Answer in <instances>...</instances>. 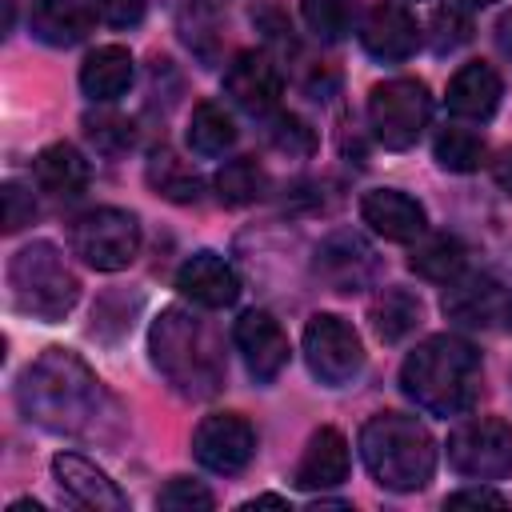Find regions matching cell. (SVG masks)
<instances>
[{"mask_svg":"<svg viewBox=\"0 0 512 512\" xmlns=\"http://www.w3.org/2000/svg\"><path fill=\"white\" fill-rule=\"evenodd\" d=\"M232 340L248 364V372L260 380V384H272L284 364H288V336L280 328V320L264 308H248L240 312L236 328H232Z\"/></svg>","mask_w":512,"mask_h":512,"instance_id":"7c38bea8","label":"cell"},{"mask_svg":"<svg viewBox=\"0 0 512 512\" xmlns=\"http://www.w3.org/2000/svg\"><path fill=\"white\" fill-rule=\"evenodd\" d=\"M236 144V124L232 116L224 112V104L216 100H200L192 108V120H188V148L200 152V156H220Z\"/></svg>","mask_w":512,"mask_h":512,"instance_id":"d4e9b609","label":"cell"},{"mask_svg":"<svg viewBox=\"0 0 512 512\" xmlns=\"http://www.w3.org/2000/svg\"><path fill=\"white\" fill-rule=\"evenodd\" d=\"M128 84H132V52L128 48L100 44V48H92L84 56V64H80V88H84L88 100L108 104V100L124 96Z\"/></svg>","mask_w":512,"mask_h":512,"instance_id":"7402d4cb","label":"cell"},{"mask_svg":"<svg viewBox=\"0 0 512 512\" xmlns=\"http://www.w3.org/2000/svg\"><path fill=\"white\" fill-rule=\"evenodd\" d=\"M8 292H12V304L24 316L56 324V320H64L76 308L80 280H76V272L68 268V260L60 256L56 244L32 240L8 264Z\"/></svg>","mask_w":512,"mask_h":512,"instance_id":"5b68a950","label":"cell"},{"mask_svg":"<svg viewBox=\"0 0 512 512\" xmlns=\"http://www.w3.org/2000/svg\"><path fill=\"white\" fill-rule=\"evenodd\" d=\"M156 504H160V508H168V512H192V508H212V504H216V496H212L204 484L176 476V480H168V484L160 488Z\"/></svg>","mask_w":512,"mask_h":512,"instance_id":"836d02e7","label":"cell"},{"mask_svg":"<svg viewBox=\"0 0 512 512\" xmlns=\"http://www.w3.org/2000/svg\"><path fill=\"white\" fill-rule=\"evenodd\" d=\"M448 464L468 480H504L512 472V424L500 416H472L448 436Z\"/></svg>","mask_w":512,"mask_h":512,"instance_id":"ba28073f","label":"cell"},{"mask_svg":"<svg viewBox=\"0 0 512 512\" xmlns=\"http://www.w3.org/2000/svg\"><path fill=\"white\" fill-rule=\"evenodd\" d=\"M96 12L112 24V28H136L148 12V0H96Z\"/></svg>","mask_w":512,"mask_h":512,"instance_id":"d590c367","label":"cell"},{"mask_svg":"<svg viewBox=\"0 0 512 512\" xmlns=\"http://www.w3.org/2000/svg\"><path fill=\"white\" fill-rule=\"evenodd\" d=\"M28 24L36 40L52 48H72L92 32V4L88 0H32Z\"/></svg>","mask_w":512,"mask_h":512,"instance_id":"44dd1931","label":"cell"},{"mask_svg":"<svg viewBox=\"0 0 512 512\" xmlns=\"http://www.w3.org/2000/svg\"><path fill=\"white\" fill-rule=\"evenodd\" d=\"M84 132H88V140H92L100 152H108V156H116V152L132 148V140H136L132 120H124V116H116V112L84 116Z\"/></svg>","mask_w":512,"mask_h":512,"instance_id":"4dcf8cb0","label":"cell"},{"mask_svg":"<svg viewBox=\"0 0 512 512\" xmlns=\"http://www.w3.org/2000/svg\"><path fill=\"white\" fill-rule=\"evenodd\" d=\"M148 184H152L160 196L176 200V204H196V200H200V176L192 172V164H184V160H180L176 152H168V148L152 152V160H148Z\"/></svg>","mask_w":512,"mask_h":512,"instance_id":"4316f807","label":"cell"},{"mask_svg":"<svg viewBox=\"0 0 512 512\" xmlns=\"http://www.w3.org/2000/svg\"><path fill=\"white\" fill-rule=\"evenodd\" d=\"M432 152H436L440 168H448V172H476L484 164V156H488L484 136L472 132V128H460V124L440 128L436 140H432Z\"/></svg>","mask_w":512,"mask_h":512,"instance_id":"f1b7e54d","label":"cell"},{"mask_svg":"<svg viewBox=\"0 0 512 512\" xmlns=\"http://www.w3.org/2000/svg\"><path fill=\"white\" fill-rule=\"evenodd\" d=\"M440 308H444L448 320H460V324L480 328V324L504 320V316L512 312V296H508L492 276H468V280L456 276V280L448 284Z\"/></svg>","mask_w":512,"mask_h":512,"instance_id":"e0dca14e","label":"cell"},{"mask_svg":"<svg viewBox=\"0 0 512 512\" xmlns=\"http://www.w3.org/2000/svg\"><path fill=\"white\" fill-rule=\"evenodd\" d=\"M304 360H308V368L320 384L340 388L364 368V344H360L356 328L344 316L316 312L304 324Z\"/></svg>","mask_w":512,"mask_h":512,"instance_id":"9c48e42d","label":"cell"},{"mask_svg":"<svg viewBox=\"0 0 512 512\" xmlns=\"http://www.w3.org/2000/svg\"><path fill=\"white\" fill-rule=\"evenodd\" d=\"M360 456L388 492H416L436 472V440L408 412H376L360 428Z\"/></svg>","mask_w":512,"mask_h":512,"instance_id":"277c9868","label":"cell"},{"mask_svg":"<svg viewBox=\"0 0 512 512\" xmlns=\"http://www.w3.org/2000/svg\"><path fill=\"white\" fill-rule=\"evenodd\" d=\"M72 252L96 272H120L140 252V224L124 208H92L72 224Z\"/></svg>","mask_w":512,"mask_h":512,"instance_id":"52a82bcc","label":"cell"},{"mask_svg":"<svg viewBox=\"0 0 512 512\" xmlns=\"http://www.w3.org/2000/svg\"><path fill=\"white\" fill-rule=\"evenodd\" d=\"M500 92H504V84H500L496 68L484 64V60H472V64L456 68V76L448 80L444 104L460 120H488L500 104Z\"/></svg>","mask_w":512,"mask_h":512,"instance_id":"ffe728a7","label":"cell"},{"mask_svg":"<svg viewBox=\"0 0 512 512\" xmlns=\"http://www.w3.org/2000/svg\"><path fill=\"white\" fill-rule=\"evenodd\" d=\"M8 512H44V504H36V500H12Z\"/></svg>","mask_w":512,"mask_h":512,"instance_id":"60d3db41","label":"cell"},{"mask_svg":"<svg viewBox=\"0 0 512 512\" xmlns=\"http://www.w3.org/2000/svg\"><path fill=\"white\" fill-rule=\"evenodd\" d=\"M360 216H364V224L372 232H380L384 240H396V244L416 240L424 232V224H428L420 200H412L400 188H372V192H364Z\"/></svg>","mask_w":512,"mask_h":512,"instance_id":"ac0fdd59","label":"cell"},{"mask_svg":"<svg viewBox=\"0 0 512 512\" xmlns=\"http://www.w3.org/2000/svg\"><path fill=\"white\" fill-rule=\"evenodd\" d=\"M416 324H420V296H412L408 288H384L380 300L372 304V328L388 344L404 340Z\"/></svg>","mask_w":512,"mask_h":512,"instance_id":"484cf974","label":"cell"},{"mask_svg":"<svg viewBox=\"0 0 512 512\" xmlns=\"http://www.w3.org/2000/svg\"><path fill=\"white\" fill-rule=\"evenodd\" d=\"M492 176H496V184L512 196V148H504L500 156H496V164H492Z\"/></svg>","mask_w":512,"mask_h":512,"instance_id":"74e56055","label":"cell"},{"mask_svg":"<svg viewBox=\"0 0 512 512\" xmlns=\"http://www.w3.org/2000/svg\"><path fill=\"white\" fill-rule=\"evenodd\" d=\"M176 288L180 296H188L200 308H228L240 296V276L232 272V264L216 252H196L180 264L176 272Z\"/></svg>","mask_w":512,"mask_h":512,"instance_id":"2e32d148","label":"cell"},{"mask_svg":"<svg viewBox=\"0 0 512 512\" xmlns=\"http://www.w3.org/2000/svg\"><path fill=\"white\" fill-rule=\"evenodd\" d=\"M20 412L56 432L76 440L116 444L124 432V412L112 392L96 380V372L68 348H44L16 384Z\"/></svg>","mask_w":512,"mask_h":512,"instance_id":"6da1fadb","label":"cell"},{"mask_svg":"<svg viewBox=\"0 0 512 512\" xmlns=\"http://www.w3.org/2000/svg\"><path fill=\"white\" fill-rule=\"evenodd\" d=\"M224 92L252 116H264L276 108L280 92H284V80H280V68L272 64L268 52H240L228 72H224Z\"/></svg>","mask_w":512,"mask_h":512,"instance_id":"9a60e30c","label":"cell"},{"mask_svg":"<svg viewBox=\"0 0 512 512\" xmlns=\"http://www.w3.org/2000/svg\"><path fill=\"white\" fill-rule=\"evenodd\" d=\"M380 260L372 252V244L356 232H332L320 248H316V276L332 288V292H360L376 280Z\"/></svg>","mask_w":512,"mask_h":512,"instance_id":"8fae6325","label":"cell"},{"mask_svg":"<svg viewBox=\"0 0 512 512\" xmlns=\"http://www.w3.org/2000/svg\"><path fill=\"white\" fill-rule=\"evenodd\" d=\"M192 456L220 476H236L256 456V428L236 412L204 416L192 432Z\"/></svg>","mask_w":512,"mask_h":512,"instance_id":"30bf717a","label":"cell"},{"mask_svg":"<svg viewBox=\"0 0 512 512\" xmlns=\"http://www.w3.org/2000/svg\"><path fill=\"white\" fill-rule=\"evenodd\" d=\"M152 364L164 372V380L192 400H204L220 392L224 384V348L216 328L184 308H164L148 332Z\"/></svg>","mask_w":512,"mask_h":512,"instance_id":"3957f363","label":"cell"},{"mask_svg":"<svg viewBox=\"0 0 512 512\" xmlns=\"http://www.w3.org/2000/svg\"><path fill=\"white\" fill-rule=\"evenodd\" d=\"M496 48H500V56H508L512 60V12H504L500 20H496Z\"/></svg>","mask_w":512,"mask_h":512,"instance_id":"f35d334b","label":"cell"},{"mask_svg":"<svg viewBox=\"0 0 512 512\" xmlns=\"http://www.w3.org/2000/svg\"><path fill=\"white\" fill-rule=\"evenodd\" d=\"M428 32H432V52H456L460 44H468V36H472V24H468V16L460 12V8H436L432 12V20H428Z\"/></svg>","mask_w":512,"mask_h":512,"instance_id":"1f68e13d","label":"cell"},{"mask_svg":"<svg viewBox=\"0 0 512 512\" xmlns=\"http://www.w3.org/2000/svg\"><path fill=\"white\" fill-rule=\"evenodd\" d=\"M464 260H468L464 244H460L456 236H448V232L424 236V240L408 252V268H412L416 276L432 280V284H452V280L464 272Z\"/></svg>","mask_w":512,"mask_h":512,"instance_id":"cb8c5ba5","label":"cell"},{"mask_svg":"<svg viewBox=\"0 0 512 512\" xmlns=\"http://www.w3.org/2000/svg\"><path fill=\"white\" fill-rule=\"evenodd\" d=\"M400 388L432 416H460L480 396V352L460 336H428L400 364Z\"/></svg>","mask_w":512,"mask_h":512,"instance_id":"7a4b0ae2","label":"cell"},{"mask_svg":"<svg viewBox=\"0 0 512 512\" xmlns=\"http://www.w3.org/2000/svg\"><path fill=\"white\" fill-rule=\"evenodd\" d=\"M360 44L376 60H408L420 44L416 16L396 0H380L368 8L364 24H360Z\"/></svg>","mask_w":512,"mask_h":512,"instance_id":"5bb4252c","label":"cell"},{"mask_svg":"<svg viewBox=\"0 0 512 512\" xmlns=\"http://www.w3.org/2000/svg\"><path fill=\"white\" fill-rule=\"evenodd\" d=\"M264 504H272V508H288V500H284V496H256V500H248L244 508H264Z\"/></svg>","mask_w":512,"mask_h":512,"instance_id":"ab89813d","label":"cell"},{"mask_svg":"<svg viewBox=\"0 0 512 512\" xmlns=\"http://www.w3.org/2000/svg\"><path fill=\"white\" fill-rule=\"evenodd\" d=\"M32 176H36V184L48 192V196H56V200H72V196H80L84 188H88V160L80 156V148H72V144H48V148H40V156L32 160Z\"/></svg>","mask_w":512,"mask_h":512,"instance_id":"603a6c76","label":"cell"},{"mask_svg":"<svg viewBox=\"0 0 512 512\" xmlns=\"http://www.w3.org/2000/svg\"><path fill=\"white\" fill-rule=\"evenodd\" d=\"M428 116H432V96L424 88V80H412V76H396V80H384L372 88L368 96V124H372V136L392 148V152H404L420 140V132L428 128Z\"/></svg>","mask_w":512,"mask_h":512,"instance_id":"8992f818","label":"cell"},{"mask_svg":"<svg viewBox=\"0 0 512 512\" xmlns=\"http://www.w3.org/2000/svg\"><path fill=\"white\" fill-rule=\"evenodd\" d=\"M460 4H468V8H484V4H496V0H460Z\"/></svg>","mask_w":512,"mask_h":512,"instance_id":"b9f144b4","label":"cell"},{"mask_svg":"<svg viewBox=\"0 0 512 512\" xmlns=\"http://www.w3.org/2000/svg\"><path fill=\"white\" fill-rule=\"evenodd\" d=\"M52 476H56L60 492L68 500H76L80 508H96V512H124L128 508V496L116 488V480H108L104 468H96L92 460H84L76 452L52 456Z\"/></svg>","mask_w":512,"mask_h":512,"instance_id":"4fadbf2b","label":"cell"},{"mask_svg":"<svg viewBox=\"0 0 512 512\" xmlns=\"http://www.w3.org/2000/svg\"><path fill=\"white\" fill-rule=\"evenodd\" d=\"M300 12L320 40H344L356 24V0H300Z\"/></svg>","mask_w":512,"mask_h":512,"instance_id":"f546056e","label":"cell"},{"mask_svg":"<svg viewBox=\"0 0 512 512\" xmlns=\"http://www.w3.org/2000/svg\"><path fill=\"white\" fill-rule=\"evenodd\" d=\"M212 188H216L220 204L240 208V204H252V200H260V196L268 192V172H264L256 160L240 156V160H228V164L212 176Z\"/></svg>","mask_w":512,"mask_h":512,"instance_id":"83f0119b","label":"cell"},{"mask_svg":"<svg viewBox=\"0 0 512 512\" xmlns=\"http://www.w3.org/2000/svg\"><path fill=\"white\" fill-rule=\"evenodd\" d=\"M348 476V440L340 428H316L308 436V448L292 472V484L304 488V492H316V488H332Z\"/></svg>","mask_w":512,"mask_h":512,"instance_id":"d6986e66","label":"cell"},{"mask_svg":"<svg viewBox=\"0 0 512 512\" xmlns=\"http://www.w3.org/2000/svg\"><path fill=\"white\" fill-rule=\"evenodd\" d=\"M444 504L448 508H508V500L500 492H492V488H460Z\"/></svg>","mask_w":512,"mask_h":512,"instance_id":"8d00e7d4","label":"cell"},{"mask_svg":"<svg viewBox=\"0 0 512 512\" xmlns=\"http://www.w3.org/2000/svg\"><path fill=\"white\" fill-rule=\"evenodd\" d=\"M36 204L32 192H24L20 184H4V232H20L24 224H32Z\"/></svg>","mask_w":512,"mask_h":512,"instance_id":"e575fe53","label":"cell"},{"mask_svg":"<svg viewBox=\"0 0 512 512\" xmlns=\"http://www.w3.org/2000/svg\"><path fill=\"white\" fill-rule=\"evenodd\" d=\"M268 140L276 152H288V156H312L316 152V132L300 116H276L268 128Z\"/></svg>","mask_w":512,"mask_h":512,"instance_id":"d6a6232c","label":"cell"}]
</instances>
